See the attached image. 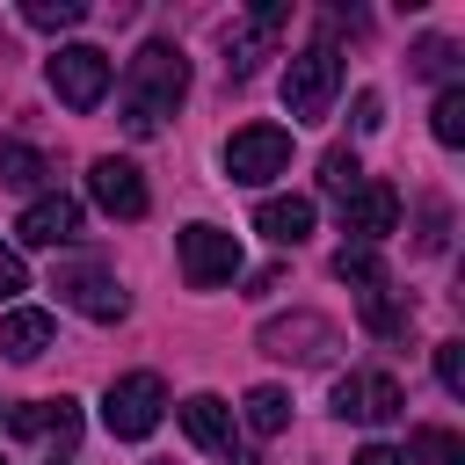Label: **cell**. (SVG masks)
Listing matches in <instances>:
<instances>
[{
	"instance_id": "obj_10",
	"label": "cell",
	"mask_w": 465,
	"mask_h": 465,
	"mask_svg": "<svg viewBox=\"0 0 465 465\" xmlns=\"http://www.w3.org/2000/svg\"><path fill=\"white\" fill-rule=\"evenodd\" d=\"M291 22V7L283 0H262V7H247V22L240 29H225V73L232 80H254V65L269 58V44H276V29Z\"/></svg>"
},
{
	"instance_id": "obj_6",
	"label": "cell",
	"mask_w": 465,
	"mask_h": 465,
	"mask_svg": "<svg viewBox=\"0 0 465 465\" xmlns=\"http://www.w3.org/2000/svg\"><path fill=\"white\" fill-rule=\"evenodd\" d=\"M51 291H58V305H73V312H87V320H124V312H131V291H124L102 262H58V269H51Z\"/></svg>"
},
{
	"instance_id": "obj_24",
	"label": "cell",
	"mask_w": 465,
	"mask_h": 465,
	"mask_svg": "<svg viewBox=\"0 0 465 465\" xmlns=\"http://www.w3.org/2000/svg\"><path fill=\"white\" fill-rule=\"evenodd\" d=\"M414 73L458 87V80H450V73H458V44H450V36H421V44H414Z\"/></svg>"
},
{
	"instance_id": "obj_31",
	"label": "cell",
	"mask_w": 465,
	"mask_h": 465,
	"mask_svg": "<svg viewBox=\"0 0 465 465\" xmlns=\"http://www.w3.org/2000/svg\"><path fill=\"white\" fill-rule=\"evenodd\" d=\"M356 465H407V458H400L392 443H363V450H356Z\"/></svg>"
},
{
	"instance_id": "obj_2",
	"label": "cell",
	"mask_w": 465,
	"mask_h": 465,
	"mask_svg": "<svg viewBox=\"0 0 465 465\" xmlns=\"http://www.w3.org/2000/svg\"><path fill=\"white\" fill-rule=\"evenodd\" d=\"M334 94H341V51H334V44H305V51L283 65V109H291L298 124H320V116L334 109Z\"/></svg>"
},
{
	"instance_id": "obj_28",
	"label": "cell",
	"mask_w": 465,
	"mask_h": 465,
	"mask_svg": "<svg viewBox=\"0 0 465 465\" xmlns=\"http://www.w3.org/2000/svg\"><path fill=\"white\" fill-rule=\"evenodd\" d=\"M436 378L443 392H465V341H436Z\"/></svg>"
},
{
	"instance_id": "obj_21",
	"label": "cell",
	"mask_w": 465,
	"mask_h": 465,
	"mask_svg": "<svg viewBox=\"0 0 465 465\" xmlns=\"http://www.w3.org/2000/svg\"><path fill=\"white\" fill-rule=\"evenodd\" d=\"M400 458H407V465H465V443H458L450 429H436V421H429V429H414V436H407V450H400Z\"/></svg>"
},
{
	"instance_id": "obj_8",
	"label": "cell",
	"mask_w": 465,
	"mask_h": 465,
	"mask_svg": "<svg viewBox=\"0 0 465 465\" xmlns=\"http://www.w3.org/2000/svg\"><path fill=\"white\" fill-rule=\"evenodd\" d=\"M254 349L276 356V363H327V349H341V334H334L327 312H291V320H269L254 334Z\"/></svg>"
},
{
	"instance_id": "obj_22",
	"label": "cell",
	"mask_w": 465,
	"mask_h": 465,
	"mask_svg": "<svg viewBox=\"0 0 465 465\" xmlns=\"http://www.w3.org/2000/svg\"><path fill=\"white\" fill-rule=\"evenodd\" d=\"M334 276H341V283H356V291H378V283H385V262H378V247L349 240V247L334 254Z\"/></svg>"
},
{
	"instance_id": "obj_9",
	"label": "cell",
	"mask_w": 465,
	"mask_h": 465,
	"mask_svg": "<svg viewBox=\"0 0 465 465\" xmlns=\"http://www.w3.org/2000/svg\"><path fill=\"white\" fill-rule=\"evenodd\" d=\"M334 414L341 421H392V414H407V392H400V378L392 371H349V378H334Z\"/></svg>"
},
{
	"instance_id": "obj_29",
	"label": "cell",
	"mask_w": 465,
	"mask_h": 465,
	"mask_svg": "<svg viewBox=\"0 0 465 465\" xmlns=\"http://www.w3.org/2000/svg\"><path fill=\"white\" fill-rule=\"evenodd\" d=\"M15 291H29V269H22V254H15V247H0V305H7Z\"/></svg>"
},
{
	"instance_id": "obj_15",
	"label": "cell",
	"mask_w": 465,
	"mask_h": 465,
	"mask_svg": "<svg viewBox=\"0 0 465 465\" xmlns=\"http://www.w3.org/2000/svg\"><path fill=\"white\" fill-rule=\"evenodd\" d=\"M254 232L276 240V247H298L312 232V196H262L254 203Z\"/></svg>"
},
{
	"instance_id": "obj_20",
	"label": "cell",
	"mask_w": 465,
	"mask_h": 465,
	"mask_svg": "<svg viewBox=\"0 0 465 465\" xmlns=\"http://www.w3.org/2000/svg\"><path fill=\"white\" fill-rule=\"evenodd\" d=\"M44 174H51V160L36 145H22V138L0 145V189H44Z\"/></svg>"
},
{
	"instance_id": "obj_18",
	"label": "cell",
	"mask_w": 465,
	"mask_h": 465,
	"mask_svg": "<svg viewBox=\"0 0 465 465\" xmlns=\"http://www.w3.org/2000/svg\"><path fill=\"white\" fill-rule=\"evenodd\" d=\"M363 327H371V334H385V341H407L414 305H407L392 283H378V291H363Z\"/></svg>"
},
{
	"instance_id": "obj_32",
	"label": "cell",
	"mask_w": 465,
	"mask_h": 465,
	"mask_svg": "<svg viewBox=\"0 0 465 465\" xmlns=\"http://www.w3.org/2000/svg\"><path fill=\"white\" fill-rule=\"evenodd\" d=\"M276 283H283V269H254V276H247V298H269Z\"/></svg>"
},
{
	"instance_id": "obj_27",
	"label": "cell",
	"mask_w": 465,
	"mask_h": 465,
	"mask_svg": "<svg viewBox=\"0 0 465 465\" xmlns=\"http://www.w3.org/2000/svg\"><path fill=\"white\" fill-rule=\"evenodd\" d=\"M443 240H450V211H443V203H421V232H414V247H421V254H443Z\"/></svg>"
},
{
	"instance_id": "obj_1",
	"label": "cell",
	"mask_w": 465,
	"mask_h": 465,
	"mask_svg": "<svg viewBox=\"0 0 465 465\" xmlns=\"http://www.w3.org/2000/svg\"><path fill=\"white\" fill-rule=\"evenodd\" d=\"M182 94H189V58H182V44H145V51L124 65L116 116H124L131 138H145V131H160V124L182 109Z\"/></svg>"
},
{
	"instance_id": "obj_12",
	"label": "cell",
	"mask_w": 465,
	"mask_h": 465,
	"mask_svg": "<svg viewBox=\"0 0 465 465\" xmlns=\"http://www.w3.org/2000/svg\"><path fill=\"white\" fill-rule=\"evenodd\" d=\"M87 196H94L109 218H145V211H153V196H145V174H138L131 160H116V153H102V160L87 167Z\"/></svg>"
},
{
	"instance_id": "obj_30",
	"label": "cell",
	"mask_w": 465,
	"mask_h": 465,
	"mask_svg": "<svg viewBox=\"0 0 465 465\" xmlns=\"http://www.w3.org/2000/svg\"><path fill=\"white\" fill-rule=\"evenodd\" d=\"M385 124V102H378V87H363L356 94V131H378Z\"/></svg>"
},
{
	"instance_id": "obj_19",
	"label": "cell",
	"mask_w": 465,
	"mask_h": 465,
	"mask_svg": "<svg viewBox=\"0 0 465 465\" xmlns=\"http://www.w3.org/2000/svg\"><path fill=\"white\" fill-rule=\"evenodd\" d=\"M240 414H247L254 436H283V421H291V392H283V385H254V392L240 400Z\"/></svg>"
},
{
	"instance_id": "obj_3",
	"label": "cell",
	"mask_w": 465,
	"mask_h": 465,
	"mask_svg": "<svg viewBox=\"0 0 465 465\" xmlns=\"http://www.w3.org/2000/svg\"><path fill=\"white\" fill-rule=\"evenodd\" d=\"M160 414H167V385H160L153 371H124V378L109 385V400H102V429H109L116 443L153 436V429H160Z\"/></svg>"
},
{
	"instance_id": "obj_26",
	"label": "cell",
	"mask_w": 465,
	"mask_h": 465,
	"mask_svg": "<svg viewBox=\"0 0 465 465\" xmlns=\"http://www.w3.org/2000/svg\"><path fill=\"white\" fill-rule=\"evenodd\" d=\"M356 182H363V160H356L349 145H327V153H320V189H334V196H349Z\"/></svg>"
},
{
	"instance_id": "obj_7",
	"label": "cell",
	"mask_w": 465,
	"mask_h": 465,
	"mask_svg": "<svg viewBox=\"0 0 465 465\" xmlns=\"http://www.w3.org/2000/svg\"><path fill=\"white\" fill-rule=\"evenodd\" d=\"M283 167H291V131H283V124H247V131L225 138V174H232V182L262 189V182H276Z\"/></svg>"
},
{
	"instance_id": "obj_16",
	"label": "cell",
	"mask_w": 465,
	"mask_h": 465,
	"mask_svg": "<svg viewBox=\"0 0 465 465\" xmlns=\"http://www.w3.org/2000/svg\"><path fill=\"white\" fill-rule=\"evenodd\" d=\"M51 334H58V320H51L44 305H15V312L0 320V349H7L15 363H36V356L51 349Z\"/></svg>"
},
{
	"instance_id": "obj_4",
	"label": "cell",
	"mask_w": 465,
	"mask_h": 465,
	"mask_svg": "<svg viewBox=\"0 0 465 465\" xmlns=\"http://www.w3.org/2000/svg\"><path fill=\"white\" fill-rule=\"evenodd\" d=\"M174 254H182L189 291H218V283L240 276V232H225V225H182Z\"/></svg>"
},
{
	"instance_id": "obj_5",
	"label": "cell",
	"mask_w": 465,
	"mask_h": 465,
	"mask_svg": "<svg viewBox=\"0 0 465 465\" xmlns=\"http://www.w3.org/2000/svg\"><path fill=\"white\" fill-rule=\"evenodd\" d=\"M109 73H116V65H109L102 44H58V51H51V94H58L65 109H80V116L109 94Z\"/></svg>"
},
{
	"instance_id": "obj_17",
	"label": "cell",
	"mask_w": 465,
	"mask_h": 465,
	"mask_svg": "<svg viewBox=\"0 0 465 465\" xmlns=\"http://www.w3.org/2000/svg\"><path fill=\"white\" fill-rule=\"evenodd\" d=\"M7 429L15 436H58V443H73L80 436V400H65V392L58 400H29V407L7 414Z\"/></svg>"
},
{
	"instance_id": "obj_13",
	"label": "cell",
	"mask_w": 465,
	"mask_h": 465,
	"mask_svg": "<svg viewBox=\"0 0 465 465\" xmlns=\"http://www.w3.org/2000/svg\"><path fill=\"white\" fill-rule=\"evenodd\" d=\"M182 429H189V443L218 450L225 465H262L254 450H240V443H232V407H225L218 392H189V400H182Z\"/></svg>"
},
{
	"instance_id": "obj_25",
	"label": "cell",
	"mask_w": 465,
	"mask_h": 465,
	"mask_svg": "<svg viewBox=\"0 0 465 465\" xmlns=\"http://www.w3.org/2000/svg\"><path fill=\"white\" fill-rule=\"evenodd\" d=\"M429 131H436V145H465V87H443V94H436Z\"/></svg>"
},
{
	"instance_id": "obj_23",
	"label": "cell",
	"mask_w": 465,
	"mask_h": 465,
	"mask_svg": "<svg viewBox=\"0 0 465 465\" xmlns=\"http://www.w3.org/2000/svg\"><path fill=\"white\" fill-rule=\"evenodd\" d=\"M22 22L29 29H51V36L58 29H80L87 22V0H22Z\"/></svg>"
},
{
	"instance_id": "obj_33",
	"label": "cell",
	"mask_w": 465,
	"mask_h": 465,
	"mask_svg": "<svg viewBox=\"0 0 465 465\" xmlns=\"http://www.w3.org/2000/svg\"><path fill=\"white\" fill-rule=\"evenodd\" d=\"M153 465H174V458H153Z\"/></svg>"
},
{
	"instance_id": "obj_34",
	"label": "cell",
	"mask_w": 465,
	"mask_h": 465,
	"mask_svg": "<svg viewBox=\"0 0 465 465\" xmlns=\"http://www.w3.org/2000/svg\"><path fill=\"white\" fill-rule=\"evenodd\" d=\"M51 465H65V458H51Z\"/></svg>"
},
{
	"instance_id": "obj_14",
	"label": "cell",
	"mask_w": 465,
	"mask_h": 465,
	"mask_svg": "<svg viewBox=\"0 0 465 465\" xmlns=\"http://www.w3.org/2000/svg\"><path fill=\"white\" fill-rule=\"evenodd\" d=\"M73 232H80V203H73L65 189L29 196V211L15 218V240H22V247H65Z\"/></svg>"
},
{
	"instance_id": "obj_11",
	"label": "cell",
	"mask_w": 465,
	"mask_h": 465,
	"mask_svg": "<svg viewBox=\"0 0 465 465\" xmlns=\"http://www.w3.org/2000/svg\"><path fill=\"white\" fill-rule=\"evenodd\" d=\"M392 225H400V189L363 174V182L341 196V232H349V240H363V247H378Z\"/></svg>"
}]
</instances>
